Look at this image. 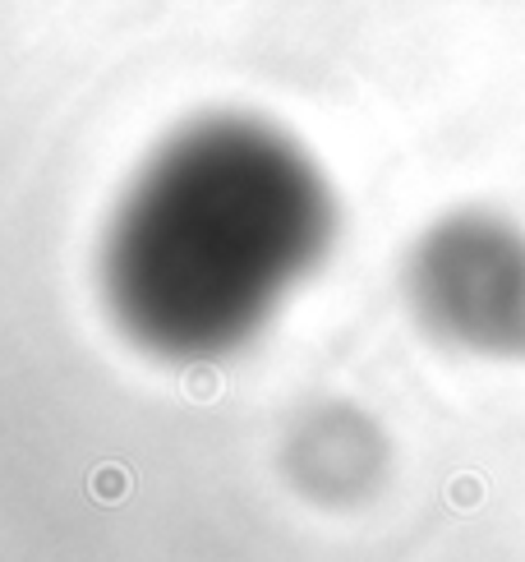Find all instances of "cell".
<instances>
[{
  "mask_svg": "<svg viewBox=\"0 0 525 562\" xmlns=\"http://www.w3.org/2000/svg\"><path fill=\"white\" fill-rule=\"evenodd\" d=\"M447 494H452L457 507H475V503H480V479H452V488H447Z\"/></svg>",
  "mask_w": 525,
  "mask_h": 562,
  "instance_id": "obj_3",
  "label": "cell"
},
{
  "mask_svg": "<svg viewBox=\"0 0 525 562\" xmlns=\"http://www.w3.org/2000/svg\"><path fill=\"white\" fill-rule=\"evenodd\" d=\"M88 484H93V494H97L102 503H120L125 488H129V475H125L120 466H97Z\"/></svg>",
  "mask_w": 525,
  "mask_h": 562,
  "instance_id": "obj_1",
  "label": "cell"
},
{
  "mask_svg": "<svg viewBox=\"0 0 525 562\" xmlns=\"http://www.w3.org/2000/svg\"><path fill=\"white\" fill-rule=\"evenodd\" d=\"M217 387H221V378H217L212 365H194V369H185V392H189L194 401H212Z\"/></svg>",
  "mask_w": 525,
  "mask_h": 562,
  "instance_id": "obj_2",
  "label": "cell"
}]
</instances>
